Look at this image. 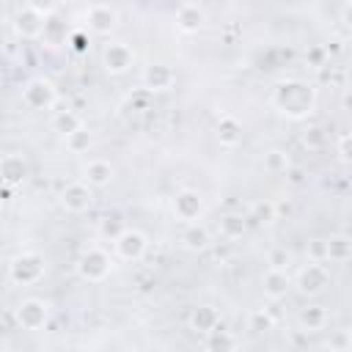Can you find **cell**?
<instances>
[{
    "label": "cell",
    "mask_w": 352,
    "mask_h": 352,
    "mask_svg": "<svg viewBox=\"0 0 352 352\" xmlns=\"http://www.w3.org/2000/svg\"><path fill=\"white\" fill-rule=\"evenodd\" d=\"M270 102L280 116L292 121H302L316 110V88L305 80H280L272 88Z\"/></svg>",
    "instance_id": "cell-1"
},
{
    "label": "cell",
    "mask_w": 352,
    "mask_h": 352,
    "mask_svg": "<svg viewBox=\"0 0 352 352\" xmlns=\"http://www.w3.org/2000/svg\"><path fill=\"white\" fill-rule=\"evenodd\" d=\"M113 272V258H110V253L107 250H102V248H85L82 253H80V258H77V275L82 278V280H88V283H102L107 275Z\"/></svg>",
    "instance_id": "cell-2"
},
{
    "label": "cell",
    "mask_w": 352,
    "mask_h": 352,
    "mask_svg": "<svg viewBox=\"0 0 352 352\" xmlns=\"http://www.w3.org/2000/svg\"><path fill=\"white\" fill-rule=\"evenodd\" d=\"M8 278L16 286L38 283L44 278V256L36 253V250H25V253L14 256L11 264H8Z\"/></svg>",
    "instance_id": "cell-3"
},
{
    "label": "cell",
    "mask_w": 352,
    "mask_h": 352,
    "mask_svg": "<svg viewBox=\"0 0 352 352\" xmlns=\"http://www.w3.org/2000/svg\"><path fill=\"white\" fill-rule=\"evenodd\" d=\"M132 63H135V50L126 41L113 38L102 47V69L107 74H124L132 69Z\"/></svg>",
    "instance_id": "cell-4"
},
{
    "label": "cell",
    "mask_w": 352,
    "mask_h": 352,
    "mask_svg": "<svg viewBox=\"0 0 352 352\" xmlns=\"http://www.w3.org/2000/svg\"><path fill=\"white\" fill-rule=\"evenodd\" d=\"M58 94H55V85L44 77H36L30 80L25 88H22V102L30 107V110H50L55 104Z\"/></svg>",
    "instance_id": "cell-5"
},
{
    "label": "cell",
    "mask_w": 352,
    "mask_h": 352,
    "mask_svg": "<svg viewBox=\"0 0 352 352\" xmlns=\"http://www.w3.org/2000/svg\"><path fill=\"white\" fill-rule=\"evenodd\" d=\"M16 324L22 327V330H38V327H44L47 324V319H50V308H47V302L44 300H38V297H28V300H22L19 305H16Z\"/></svg>",
    "instance_id": "cell-6"
},
{
    "label": "cell",
    "mask_w": 352,
    "mask_h": 352,
    "mask_svg": "<svg viewBox=\"0 0 352 352\" xmlns=\"http://www.w3.org/2000/svg\"><path fill=\"white\" fill-rule=\"evenodd\" d=\"M113 245H116L118 258H124V261H140L146 256V250H148V239L138 228H124Z\"/></svg>",
    "instance_id": "cell-7"
},
{
    "label": "cell",
    "mask_w": 352,
    "mask_h": 352,
    "mask_svg": "<svg viewBox=\"0 0 352 352\" xmlns=\"http://www.w3.org/2000/svg\"><path fill=\"white\" fill-rule=\"evenodd\" d=\"M82 16H85L88 30L96 33V36H107L118 22V11L110 3H91Z\"/></svg>",
    "instance_id": "cell-8"
},
{
    "label": "cell",
    "mask_w": 352,
    "mask_h": 352,
    "mask_svg": "<svg viewBox=\"0 0 352 352\" xmlns=\"http://www.w3.org/2000/svg\"><path fill=\"white\" fill-rule=\"evenodd\" d=\"M94 204V190L85 184V182H69L63 190H60V206L72 214H82L88 212Z\"/></svg>",
    "instance_id": "cell-9"
},
{
    "label": "cell",
    "mask_w": 352,
    "mask_h": 352,
    "mask_svg": "<svg viewBox=\"0 0 352 352\" xmlns=\"http://www.w3.org/2000/svg\"><path fill=\"white\" fill-rule=\"evenodd\" d=\"M327 283H330V272H327L324 264H314V261H308V264L297 272V289H300L302 294H308V297L322 294Z\"/></svg>",
    "instance_id": "cell-10"
},
{
    "label": "cell",
    "mask_w": 352,
    "mask_h": 352,
    "mask_svg": "<svg viewBox=\"0 0 352 352\" xmlns=\"http://www.w3.org/2000/svg\"><path fill=\"white\" fill-rule=\"evenodd\" d=\"M41 28H44V16L30 6V3H22L16 11H14V33L19 38H38L41 36Z\"/></svg>",
    "instance_id": "cell-11"
},
{
    "label": "cell",
    "mask_w": 352,
    "mask_h": 352,
    "mask_svg": "<svg viewBox=\"0 0 352 352\" xmlns=\"http://www.w3.org/2000/svg\"><path fill=\"white\" fill-rule=\"evenodd\" d=\"M140 82H143V91H148V94L170 91L173 82H176V72L168 63H148L140 72Z\"/></svg>",
    "instance_id": "cell-12"
},
{
    "label": "cell",
    "mask_w": 352,
    "mask_h": 352,
    "mask_svg": "<svg viewBox=\"0 0 352 352\" xmlns=\"http://www.w3.org/2000/svg\"><path fill=\"white\" fill-rule=\"evenodd\" d=\"M201 212H204V201H201V192L198 190L184 187V190H179L173 195V214H176V220L195 223L201 217Z\"/></svg>",
    "instance_id": "cell-13"
},
{
    "label": "cell",
    "mask_w": 352,
    "mask_h": 352,
    "mask_svg": "<svg viewBox=\"0 0 352 352\" xmlns=\"http://www.w3.org/2000/svg\"><path fill=\"white\" fill-rule=\"evenodd\" d=\"M30 176V165L22 154H6L0 157V182L6 187H19Z\"/></svg>",
    "instance_id": "cell-14"
},
{
    "label": "cell",
    "mask_w": 352,
    "mask_h": 352,
    "mask_svg": "<svg viewBox=\"0 0 352 352\" xmlns=\"http://www.w3.org/2000/svg\"><path fill=\"white\" fill-rule=\"evenodd\" d=\"M206 22V11L198 3H179L176 6V28L182 33H198Z\"/></svg>",
    "instance_id": "cell-15"
},
{
    "label": "cell",
    "mask_w": 352,
    "mask_h": 352,
    "mask_svg": "<svg viewBox=\"0 0 352 352\" xmlns=\"http://www.w3.org/2000/svg\"><path fill=\"white\" fill-rule=\"evenodd\" d=\"M113 176H116L113 165H110L107 160H102V157L88 160L85 168H82V182H85L91 190H94V187H107V184L113 182Z\"/></svg>",
    "instance_id": "cell-16"
},
{
    "label": "cell",
    "mask_w": 352,
    "mask_h": 352,
    "mask_svg": "<svg viewBox=\"0 0 352 352\" xmlns=\"http://www.w3.org/2000/svg\"><path fill=\"white\" fill-rule=\"evenodd\" d=\"M261 286H264V297H267V300H272V302H278V300H283V297L289 294L292 280H289V272L267 270V272H264V278H261Z\"/></svg>",
    "instance_id": "cell-17"
},
{
    "label": "cell",
    "mask_w": 352,
    "mask_h": 352,
    "mask_svg": "<svg viewBox=\"0 0 352 352\" xmlns=\"http://www.w3.org/2000/svg\"><path fill=\"white\" fill-rule=\"evenodd\" d=\"M187 324H190V330L206 336L209 330H214V327L220 324V314H217V308H212V305H195V308L190 311V316H187Z\"/></svg>",
    "instance_id": "cell-18"
},
{
    "label": "cell",
    "mask_w": 352,
    "mask_h": 352,
    "mask_svg": "<svg viewBox=\"0 0 352 352\" xmlns=\"http://www.w3.org/2000/svg\"><path fill=\"white\" fill-rule=\"evenodd\" d=\"M204 349L206 352H236V336L220 322L214 330L204 336Z\"/></svg>",
    "instance_id": "cell-19"
},
{
    "label": "cell",
    "mask_w": 352,
    "mask_h": 352,
    "mask_svg": "<svg viewBox=\"0 0 352 352\" xmlns=\"http://www.w3.org/2000/svg\"><path fill=\"white\" fill-rule=\"evenodd\" d=\"M352 258V239L346 234H330L324 239V261L344 264Z\"/></svg>",
    "instance_id": "cell-20"
},
{
    "label": "cell",
    "mask_w": 352,
    "mask_h": 352,
    "mask_svg": "<svg viewBox=\"0 0 352 352\" xmlns=\"http://www.w3.org/2000/svg\"><path fill=\"white\" fill-rule=\"evenodd\" d=\"M214 135H217V143L226 146V148L239 146V143H242V124H239V118H234V116H223V118L217 121Z\"/></svg>",
    "instance_id": "cell-21"
},
{
    "label": "cell",
    "mask_w": 352,
    "mask_h": 352,
    "mask_svg": "<svg viewBox=\"0 0 352 352\" xmlns=\"http://www.w3.org/2000/svg\"><path fill=\"white\" fill-rule=\"evenodd\" d=\"M209 231H206V226H201V223H187L184 226V231H182V248L184 250H190V253H201V250H206L209 248Z\"/></svg>",
    "instance_id": "cell-22"
},
{
    "label": "cell",
    "mask_w": 352,
    "mask_h": 352,
    "mask_svg": "<svg viewBox=\"0 0 352 352\" xmlns=\"http://www.w3.org/2000/svg\"><path fill=\"white\" fill-rule=\"evenodd\" d=\"M47 47H60V44H66L69 41V28H66V22H60L55 14L52 16H47L44 19V28H41V36H38Z\"/></svg>",
    "instance_id": "cell-23"
},
{
    "label": "cell",
    "mask_w": 352,
    "mask_h": 352,
    "mask_svg": "<svg viewBox=\"0 0 352 352\" xmlns=\"http://www.w3.org/2000/svg\"><path fill=\"white\" fill-rule=\"evenodd\" d=\"M217 228H220V236H223V239H228V242L242 239V236H245V231H248V217H245V214H236V212H228V214H223V217H220Z\"/></svg>",
    "instance_id": "cell-24"
},
{
    "label": "cell",
    "mask_w": 352,
    "mask_h": 352,
    "mask_svg": "<svg viewBox=\"0 0 352 352\" xmlns=\"http://www.w3.org/2000/svg\"><path fill=\"white\" fill-rule=\"evenodd\" d=\"M77 129H82V118L74 110H69V107L55 110V116H52V132H58L60 138H69Z\"/></svg>",
    "instance_id": "cell-25"
},
{
    "label": "cell",
    "mask_w": 352,
    "mask_h": 352,
    "mask_svg": "<svg viewBox=\"0 0 352 352\" xmlns=\"http://www.w3.org/2000/svg\"><path fill=\"white\" fill-rule=\"evenodd\" d=\"M245 217H248V223H256V226H270L272 220H278V214H275V201H267V198L253 201Z\"/></svg>",
    "instance_id": "cell-26"
},
{
    "label": "cell",
    "mask_w": 352,
    "mask_h": 352,
    "mask_svg": "<svg viewBox=\"0 0 352 352\" xmlns=\"http://www.w3.org/2000/svg\"><path fill=\"white\" fill-rule=\"evenodd\" d=\"M327 308L324 305H308V308H302V314H300V324L305 327V330H322L324 324H327Z\"/></svg>",
    "instance_id": "cell-27"
},
{
    "label": "cell",
    "mask_w": 352,
    "mask_h": 352,
    "mask_svg": "<svg viewBox=\"0 0 352 352\" xmlns=\"http://www.w3.org/2000/svg\"><path fill=\"white\" fill-rule=\"evenodd\" d=\"M292 168V160L283 148H270L264 151V170L267 173H286Z\"/></svg>",
    "instance_id": "cell-28"
},
{
    "label": "cell",
    "mask_w": 352,
    "mask_h": 352,
    "mask_svg": "<svg viewBox=\"0 0 352 352\" xmlns=\"http://www.w3.org/2000/svg\"><path fill=\"white\" fill-rule=\"evenodd\" d=\"M63 143H66V148H69L72 154H82V151H88V148H91L94 138H91V132H88V129H77V132H72L69 138H63Z\"/></svg>",
    "instance_id": "cell-29"
},
{
    "label": "cell",
    "mask_w": 352,
    "mask_h": 352,
    "mask_svg": "<svg viewBox=\"0 0 352 352\" xmlns=\"http://www.w3.org/2000/svg\"><path fill=\"white\" fill-rule=\"evenodd\" d=\"M267 264H270V270H280V272H286L289 264H292V253H289L283 245H278V248H272V250L267 253Z\"/></svg>",
    "instance_id": "cell-30"
},
{
    "label": "cell",
    "mask_w": 352,
    "mask_h": 352,
    "mask_svg": "<svg viewBox=\"0 0 352 352\" xmlns=\"http://www.w3.org/2000/svg\"><path fill=\"white\" fill-rule=\"evenodd\" d=\"M124 228H126V226H124L118 217H102V220H99V236H102V239L116 242V239H118V234H121Z\"/></svg>",
    "instance_id": "cell-31"
},
{
    "label": "cell",
    "mask_w": 352,
    "mask_h": 352,
    "mask_svg": "<svg viewBox=\"0 0 352 352\" xmlns=\"http://www.w3.org/2000/svg\"><path fill=\"white\" fill-rule=\"evenodd\" d=\"M272 327V316L264 311V308H256L250 316H248V330L250 333H267Z\"/></svg>",
    "instance_id": "cell-32"
},
{
    "label": "cell",
    "mask_w": 352,
    "mask_h": 352,
    "mask_svg": "<svg viewBox=\"0 0 352 352\" xmlns=\"http://www.w3.org/2000/svg\"><path fill=\"white\" fill-rule=\"evenodd\" d=\"M302 146L311 148V151L322 148V146H324V129H322V126H308V129L302 132Z\"/></svg>",
    "instance_id": "cell-33"
},
{
    "label": "cell",
    "mask_w": 352,
    "mask_h": 352,
    "mask_svg": "<svg viewBox=\"0 0 352 352\" xmlns=\"http://www.w3.org/2000/svg\"><path fill=\"white\" fill-rule=\"evenodd\" d=\"M349 143H352V135H349V132H341L338 140H336V151H338V162H341V165H349V160H352Z\"/></svg>",
    "instance_id": "cell-34"
},
{
    "label": "cell",
    "mask_w": 352,
    "mask_h": 352,
    "mask_svg": "<svg viewBox=\"0 0 352 352\" xmlns=\"http://www.w3.org/2000/svg\"><path fill=\"white\" fill-rule=\"evenodd\" d=\"M327 346L333 352H349V330H336L327 341Z\"/></svg>",
    "instance_id": "cell-35"
},
{
    "label": "cell",
    "mask_w": 352,
    "mask_h": 352,
    "mask_svg": "<svg viewBox=\"0 0 352 352\" xmlns=\"http://www.w3.org/2000/svg\"><path fill=\"white\" fill-rule=\"evenodd\" d=\"M327 58H330V55H327L324 47H314V50L305 55V60H308L311 69H322V66H327Z\"/></svg>",
    "instance_id": "cell-36"
},
{
    "label": "cell",
    "mask_w": 352,
    "mask_h": 352,
    "mask_svg": "<svg viewBox=\"0 0 352 352\" xmlns=\"http://www.w3.org/2000/svg\"><path fill=\"white\" fill-rule=\"evenodd\" d=\"M308 261H314V264H324V239H314V242H308Z\"/></svg>",
    "instance_id": "cell-37"
},
{
    "label": "cell",
    "mask_w": 352,
    "mask_h": 352,
    "mask_svg": "<svg viewBox=\"0 0 352 352\" xmlns=\"http://www.w3.org/2000/svg\"><path fill=\"white\" fill-rule=\"evenodd\" d=\"M148 102H151V94L143 91V88H140L135 96H129V104H132V107H140V110H148Z\"/></svg>",
    "instance_id": "cell-38"
},
{
    "label": "cell",
    "mask_w": 352,
    "mask_h": 352,
    "mask_svg": "<svg viewBox=\"0 0 352 352\" xmlns=\"http://www.w3.org/2000/svg\"><path fill=\"white\" fill-rule=\"evenodd\" d=\"M69 41H72V47H74L77 52H82V50L88 47V38H85V30H74V33H69Z\"/></svg>",
    "instance_id": "cell-39"
}]
</instances>
